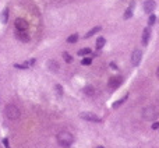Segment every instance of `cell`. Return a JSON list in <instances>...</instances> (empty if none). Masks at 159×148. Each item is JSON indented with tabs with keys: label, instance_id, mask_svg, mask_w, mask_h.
Segmentation results:
<instances>
[{
	"label": "cell",
	"instance_id": "9",
	"mask_svg": "<svg viewBox=\"0 0 159 148\" xmlns=\"http://www.w3.org/2000/svg\"><path fill=\"white\" fill-rule=\"evenodd\" d=\"M149 36H151V28L147 27V28H144V31H142V43L144 45H148Z\"/></svg>",
	"mask_w": 159,
	"mask_h": 148
},
{
	"label": "cell",
	"instance_id": "11",
	"mask_svg": "<svg viewBox=\"0 0 159 148\" xmlns=\"http://www.w3.org/2000/svg\"><path fill=\"white\" fill-rule=\"evenodd\" d=\"M133 13H134V4H131V6H129V9L126 10V13H124V20H129V18H131Z\"/></svg>",
	"mask_w": 159,
	"mask_h": 148
},
{
	"label": "cell",
	"instance_id": "4",
	"mask_svg": "<svg viewBox=\"0 0 159 148\" xmlns=\"http://www.w3.org/2000/svg\"><path fill=\"white\" fill-rule=\"evenodd\" d=\"M80 118L84 119V120H88V122H95V123L101 122V118L96 116L95 113H91V112H82L81 115H80Z\"/></svg>",
	"mask_w": 159,
	"mask_h": 148
},
{
	"label": "cell",
	"instance_id": "22",
	"mask_svg": "<svg viewBox=\"0 0 159 148\" xmlns=\"http://www.w3.org/2000/svg\"><path fill=\"white\" fill-rule=\"evenodd\" d=\"M82 64H84V66H89V64L92 63V60L89 59V57H85V59H82V61H81Z\"/></svg>",
	"mask_w": 159,
	"mask_h": 148
},
{
	"label": "cell",
	"instance_id": "15",
	"mask_svg": "<svg viewBox=\"0 0 159 148\" xmlns=\"http://www.w3.org/2000/svg\"><path fill=\"white\" fill-rule=\"evenodd\" d=\"M105 38H98V39H96V49H102L103 46H105Z\"/></svg>",
	"mask_w": 159,
	"mask_h": 148
},
{
	"label": "cell",
	"instance_id": "17",
	"mask_svg": "<svg viewBox=\"0 0 159 148\" xmlns=\"http://www.w3.org/2000/svg\"><path fill=\"white\" fill-rule=\"evenodd\" d=\"M78 41V34H73V35H70L67 38V42L68 43H75Z\"/></svg>",
	"mask_w": 159,
	"mask_h": 148
},
{
	"label": "cell",
	"instance_id": "20",
	"mask_svg": "<svg viewBox=\"0 0 159 148\" xmlns=\"http://www.w3.org/2000/svg\"><path fill=\"white\" fill-rule=\"evenodd\" d=\"M63 59H64L66 61H67V63H71V61H73V57H71L67 52H64V53H63Z\"/></svg>",
	"mask_w": 159,
	"mask_h": 148
},
{
	"label": "cell",
	"instance_id": "3",
	"mask_svg": "<svg viewBox=\"0 0 159 148\" xmlns=\"http://www.w3.org/2000/svg\"><path fill=\"white\" fill-rule=\"evenodd\" d=\"M142 118L145 120H151V122H154V120L158 118V111L154 108V106H147V108L142 111Z\"/></svg>",
	"mask_w": 159,
	"mask_h": 148
},
{
	"label": "cell",
	"instance_id": "6",
	"mask_svg": "<svg viewBox=\"0 0 159 148\" xmlns=\"http://www.w3.org/2000/svg\"><path fill=\"white\" fill-rule=\"evenodd\" d=\"M122 81H123V78H122V77H119V75H113V77H110V78H109L108 85H109L110 88H117L120 84H122Z\"/></svg>",
	"mask_w": 159,
	"mask_h": 148
},
{
	"label": "cell",
	"instance_id": "18",
	"mask_svg": "<svg viewBox=\"0 0 159 148\" xmlns=\"http://www.w3.org/2000/svg\"><path fill=\"white\" fill-rule=\"evenodd\" d=\"M89 53H91V49H89V48H82V49L78 50L80 56H87V54H89Z\"/></svg>",
	"mask_w": 159,
	"mask_h": 148
},
{
	"label": "cell",
	"instance_id": "14",
	"mask_svg": "<svg viewBox=\"0 0 159 148\" xmlns=\"http://www.w3.org/2000/svg\"><path fill=\"white\" fill-rule=\"evenodd\" d=\"M0 21H2L3 24H6L9 21V9H4L2 13V18H0Z\"/></svg>",
	"mask_w": 159,
	"mask_h": 148
},
{
	"label": "cell",
	"instance_id": "24",
	"mask_svg": "<svg viewBox=\"0 0 159 148\" xmlns=\"http://www.w3.org/2000/svg\"><path fill=\"white\" fill-rule=\"evenodd\" d=\"M14 67H17V68H27L28 66H27V64H14Z\"/></svg>",
	"mask_w": 159,
	"mask_h": 148
},
{
	"label": "cell",
	"instance_id": "8",
	"mask_svg": "<svg viewBox=\"0 0 159 148\" xmlns=\"http://www.w3.org/2000/svg\"><path fill=\"white\" fill-rule=\"evenodd\" d=\"M155 7H156V3H155L154 0H147V2L144 3V11L148 13V14H152Z\"/></svg>",
	"mask_w": 159,
	"mask_h": 148
},
{
	"label": "cell",
	"instance_id": "2",
	"mask_svg": "<svg viewBox=\"0 0 159 148\" xmlns=\"http://www.w3.org/2000/svg\"><path fill=\"white\" fill-rule=\"evenodd\" d=\"M6 116H7V119L10 120H17V119H20V109L17 108L15 105H13V104H10L6 106Z\"/></svg>",
	"mask_w": 159,
	"mask_h": 148
},
{
	"label": "cell",
	"instance_id": "13",
	"mask_svg": "<svg viewBox=\"0 0 159 148\" xmlns=\"http://www.w3.org/2000/svg\"><path fill=\"white\" fill-rule=\"evenodd\" d=\"M84 94H87L88 96H94L95 95V88L92 87V85H87V87L84 88Z\"/></svg>",
	"mask_w": 159,
	"mask_h": 148
},
{
	"label": "cell",
	"instance_id": "12",
	"mask_svg": "<svg viewBox=\"0 0 159 148\" xmlns=\"http://www.w3.org/2000/svg\"><path fill=\"white\" fill-rule=\"evenodd\" d=\"M101 29H102L101 27H94V28H92L91 31H88V32L85 34V38H91V36H94L95 34H98V32H99V31H101Z\"/></svg>",
	"mask_w": 159,
	"mask_h": 148
},
{
	"label": "cell",
	"instance_id": "10",
	"mask_svg": "<svg viewBox=\"0 0 159 148\" xmlns=\"http://www.w3.org/2000/svg\"><path fill=\"white\" fill-rule=\"evenodd\" d=\"M17 36H18V39L21 41V42H28L29 41V35L27 34V31H18Z\"/></svg>",
	"mask_w": 159,
	"mask_h": 148
},
{
	"label": "cell",
	"instance_id": "27",
	"mask_svg": "<svg viewBox=\"0 0 159 148\" xmlns=\"http://www.w3.org/2000/svg\"><path fill=\"white\" fill-rule=\"evenodd\" d=\"M156 74H158V77H159V67H158V71H156Z\"/></svg>",
	"mask_w": 159,
	"mask_h": 148
},
{
	"label": "cell",
	"instance_id": "25",
	"mask_svg": "<svg viewBox=\"0 0 159 148\" xmlns=\"http://www.w3.org/2000/svg\"><path fill=\"white\" fill-rule=\"evenodd\" d=\"M3 144H4V147H6V148H10V144H9V140H7V138L3 140Z\"/></svg>",
	"mask_w": 159,
	"mask_h": 148
},
{
	"label": "cell",
	"instance_id": "23",
	"mask_svg": "<svg viewBox=\"0 0 159 148\" xmlns=\"http://www.w3.org/2000/svg\"><path fill=\"white\" fill-rule=\"evenodd\" d=\"M56 92H57V95L59 96H61V95H63V88H61V85H56Z\"/></svg>",
	"mask_w": 159,
	"mask_h": 148
},
{
	"label": "cell",
	"instance_id": "19",
	"mask_svg": "<svg viewBox=\"0 0 159 148\" xmlns=\"http://www.w3.org/2000/svg\"><path fill=\"white\" fill-rule=\"evenodd\" d=\"M126 99H127V95H124L122 99H119L117 102H115V104H113V108H117V106H120V105L123 104V102H126Z\"/></svg>",
	"mask_w": 159,
	"mask_h": 148
},
{
	"label": "cell",
	"instance_id": "7",
	"mask_svg": "<svg viewBox=\"0 0 159 148\" xmlns=\"http://www.w3.org/2000/svg\"><path fill=\"white\" fill-rule=\"evenodd\" d=\"M14 25L18 31H27L28 29V22H27V20H24V18H17Z\"/></svg>",
	"mask_w": 159,
	"mask_h": 148
},
{
	"label": "cell",
	"instance_id": "16",
	"mask_svg": "<svg viewBox=\"0 0 159 148\" xmlns=\"http://www.w3.org/2000/svg\"><path fill=\"white\" fill-rule=\"evenodd\" d=\"M47 67H49L50 70L56 71L57 68H59V64H57V63H56V61H54V60H49V61H47Z\"/></svg>",
	"mask_w": 159,
	"mask_h": 148
},
{
	"label": "cell",
	"instance_id": "1",
	"mask_svg": "<svg viewBox=\"0 0 159 148\" xmlns=\"http://www.w3.org/2000/svg\"><path fill=\"white\" fill-rule=\"evenodd\" d=\"M57 141H59V144H60L61 147H64V148H68L73 144V141H74V137H73V134L71 133H68V131H60L57 134Z\"/></svg>",
	"mask_w": 159,
	"mask_h": 148
},
{
	"label": "cell",
	"instance_id": "21",
	"mask_svg": "<svg viewBox=\"0 0 159 148\" xmlns=\"http://www.w3.org/2000/svg\"><path fill=\"white\" fill-rule=\"evenodd\" d=\"M155 21H156V17H155V14H149V20H148L149 25H152V24H155Z\"/></svg>",
	"mask_w": 159,
	"mask_h": 148
},
{
	"label": "cell",
	"instance_id": "26",
	"mask_svg": "<svg viewBox=\"0 0 159 148\" xmlns=\"http://www.w3.org/2000/svg\"><path fill=\"white\" fill-rule=\"evenodd\" d=\"M154 129H159V123H158V122L152 123V130H154Z\"/></svg>",
	"mask_w": 159,
	"mask_h": 148
},
{
	"label": "cell",
	"instance_id": "28",
	"mask_svg": "<svg viewBox=\"0 0 159 148\" xmlns=\"http://www.w3.org/2000/svg\"><path fill=\"white\" fill-rule=\"evenodd\" d=\"M98 148H103V147H98Z\"/></svg>",
	"mask_w": 159,
	"mask_h": 148
},
{
	"label": "cell",
	"instance_id": "5",
	"mask_svg": "<svg viewBox=\"0 0 159 148\" xmlns=\"http://www.w3.org/2000/svg\"><path fill=\"white\" fill-rule=\"evenodd\" d=\"M141 59H142V52H141L140 49H136L133 53H131V63H133L134 66H138Z\"/></svg>",
	"mask_w": 159,
	"mask_h": 148
},
{
	"label": "cell",
	"instance_id": "29",
	"mask_svg": "<svg viewBox=\"0 0 159 148\" xmlns=\"http://www.w3.org/2000/svg\"><path fill=\"white\" fill-rule=\"evenodd\" d=\"M0 148H2V144H0Z\"/></svg>",
	"mask_w": 159,
	"mask_h": 148
}]
</instances>
